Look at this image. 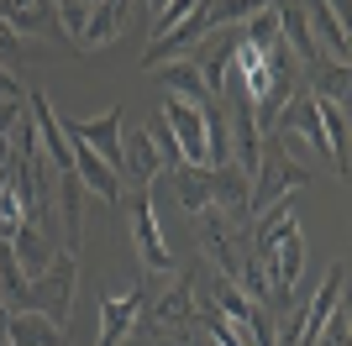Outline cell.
Listing matches in <instances>:
<instances>
[{
    "label": "cell",
    "mask_w": 352,
    "mask_h": 346,
    "mask_svg": "<svg viewBox=\"0 0 352 346\" xmlns=\"http://www.w3.org/2000/svg\"><path fill=\"white\" fill-rule=\"evenodd\" d=\"M153 73H163V89H168L174 100H184V105H206L210 100L206 79H200V69H195L190 58H174V63H163V69H153Z\"/></svg>",
    "instance_id": "16"
},
{
    "label": "cell",
    "mask_w": 352,
    "mask_h": 346,
    "mask_svg": "<svg viewBox=\"0 0 352 346\" xmlns=\"http://www.w3.org/2000/svg\"><path fill=\"white\" fill-rule=\"evenodd\" d=\"M53 11H58V32L69 37L74 47H79V37H85V21H89V5H79V0H58Z\"/></svg>",
    "instance_id": "22"
},
{
    "label": "cell",
    "mask_w": 352,
    "mask_h": 346,
    "mask_svg": "<svg viewBox=\"0 0 352 346\" xmlns=\"http://www.w3.org/2000/svg\"><path fill=\"white\" fill-rule=\"evenodd\" d=\"M0 168H11V137H0Z\"/></svg>",
    "instance_id": "25"
},
{
    "label": "cell",
    "mask_w": 352,
    "mask_h": 346,
    "mask_svg": "<svg viewBox=\"0 0 352 346\" xmlns=\"http://www.w3.org/2000/svg\"><path fill=\"white\" fill-rule=\"evenodd\" d=\"M310 16V32H316V43L331 63H347L352 43H347V5H305Z\"/></svg>",
    "instance_id": "10"
},
{
    "label": "cell",
    "mask_w": 352,
    "mask_h": 346,
    "mask_svg": "<svg viewBox=\"0 0 352 346\" xmlns=\"http://www.w3.org/2000/svg\"><path fill=\"white\" fill-rule=\"evenodd\" d=\"M121 216L132 226V246L142 257L147 273H168L174 268V252L163 242V226H158V210H153V189H126L121 194Z\"/></svg>",
    "instance_id": "3"
},
{
    "label": "cell",
    "mask_w": 352,
    "mask_h": 346,
    "mask_svg": "<svg viewBox=\"0 0 352 346\" xmlns=\"http://www.w3.org/2000/svg\"><path fill=\"white\" fill-rule=\"evenodd\" d=\"M27 115H32V126H37V147H43V158L53 163V173H74L69 142H63L58 115H53V105H47V95H43V89H37V95L27 100Z\"/></svg>",
    "instance_id": "9"
},
{
    "label": "cell",
    "mask_w": 352,
    "mask_h": 346,
    "mask_svg": "<svg viewBox=\"0 0 352 346\" xmlns=\"http://www.w3.org/2000/svg\"><path fill=\"white\" fill-rule=\"evenodd\" d=\"M153 11H158V16H153V43H147V47H158L163 37H168V32L195 11V0H168V5H153Z\"/></svg>",
    "instance_id": "21"
},
{
    "label": "cell",
    "mask_w": 352,
    "mask_h": 346,
    "mask_svg": "<svg viewBox=\"0 0 352 346\" xmlns=\"http://www.w3.org/2000/svg\"><path fill=\"white\" fill-rule=\"evenodd\" d=\"M6 246H11L16 268H21L27 278L47 273V262H53V252H63V246H53V236H43L37 226H21V231H16V236H11Z\"/></svg>",
    "instance_id": "13"
},
{
    "label": "cell",
    "mask_w": 352,
    "mask_h": 346,
    "mask_svg": "<svg viewBox=\"0 0 352 346\" xmlns=\"http://www.w3.org/2000/svg\"><path fill=\"white\" fill-rule=\"evenodd\" d=\"M6 178H11V168H0V189H6Z\"/></svg>",
    "instance_id": "27"
},
{
    "label": "cell",
    "mask_w": 352,
    "mask_h": 346,
    "mask_svg": "<svg viewBox=\"0 0 352 346\" xmlns=\"http://www.w3.org/2000/svg\"><path fill=\"white\" fill-rule=\"evenodd\" d=\"M0 304L11 310V315H21V310H32V278L16 268L11 246L0 242Z\"/></svg>",
    "instance_id": "18"
},
{
    "label": "cell",
    "mask_w": 352,
    "mask_h": 346,
    "mask_svg": "<svg viewBox=\"0 0 352 346\" xmlns=\"http://www.w3.org/2000/svg\"><path fill=\"white\" fill-rule=\"evenodd\" d=\"M305 79H310V100L347 105V89H352V69H347V63H316Z\"/></svg>",
    "instance_id": "19"
},
{
    "label": "cell",
    "mask_w": 352,
    "mask_h": 346,
    "mask_svg": "<svg viewBox=\"0 0 352 346\" xmlns=\"http://www.w3.org/2000/svg\"><path fill=\"white\" fill-rule=\"evenodd\" d=\"M279 43H284V53H294V69L300 73H310L316 63H331L321 53V43H316V32H310L305 5H279Z\"/></svg>",
    "instance_id": "8"
},
{
    "label": "cell",
    "mask_w": 352,
    "mask_h": 346,
    "mask_svg": "<svg viewBox=\"0 0 352 346\" xmlns=\"http://www.w3.org/2000/svg\"><path fill=\"white\" fill-rule=\"evenodd\" d=\"M121 168L132 173V189H147L153 178L163 173V158H158V142L147 137V126L142 131H132L126 142H121Z\"/></svg>",
    "instance_id": "12"
},
{
    "label": "cell",
    "mask_w": 352,
    "mask_h": 346,
    "mask_svg": "<svg viewBox=\"0 0 352 346\" xmlns=\"http://www.w3.org/2000/svg\"><path fill=\"white\" fill-rule=\"evenodd\" d=\"M248 252L258 257V268H263L268 315H284L294 304V284L305 273V236H300V216H294L289 200H279L274 210H263V216L252 220Z\"/></svg>",
    "instance_id": "1"
},
{
    "label": "cell",
    "mask_w": 352,
    "mask_h": 346,
    "mask_svg": "<svg viewBox=\"0 0 352 346\" xmlns=\"http://www.w3.org/2000/svg\"><path fill=\"white\" fill-rule=\"evenodd\" d=\"M126 11H132V5H121V0H100V5H89V21H85L79 47H105V43H116L121 27H126Z\"/></svg>",
    "instance_id": "15"
},
{
    "label": "cell",
    "mask_w": 352,
    "mask_h": 346,
    "mask_svg": "<svg viewBox=\"0 0 352 346\" xmlns=\"http://www.w3.org/2000/svg\"><path fill=\"white\" fill-rule=\"evenodd\" d=\"M168 184H174V200L184 205L190 216H200V210L216 205V194H210V168H190V163H179V168H168Z\"/></svg>",
    "instance_id": "14"
},
{
    "label": "cell",
    "mask_w": 352,
    "mask_h": 346,
    "mask_svg": "<svg viewBox=\"0 0 352 346\" xmlns=\"http://www.w3.org/2000/svg\"><path fill=\"white\" fill-rule=\"evenodd\" d=\"M0 21H6L16 37H53V32H58V11H53V0H37V5L0 0Z\"/></svg>",
    "instance_id": "11"
},
{
    "label": "cell",
    "mask_w": 352,
    "mask_h": 346,
    "mask_svg": "<svg viewBox=\"0 0 352 346\" xmlns=\"http://www.w3.org/2000/svg\"><path fill=\"white\" fill-rule=\"evenodd\" d=\"M6 331H11V310L0 304V346H6Z\"/></svg>",
    "instance_id": "26"
},
{
    "label": "cell",
    "mask_w": 352,
    "mask_h": 346,
    "mask_svg": "<svg viewBox=\"0 0 352 346\" xmlns=\"http://www.w3.org/2000/svg\"><path fill=\"white\" fill-rule=\"evenodd\" d=\"M158 115H163V126H168V137H174L179 158L190 163V168H210V163H206V111L174 100V95H163Z\"/></svg>",
    "instance_id": "6"
},
{
    "label": "cell",
    "mask_w": 352,
    "mask_h": 346,
    "mask_svg": "<svg viewBox=\"0 0 352 346\" xmlns=\"http://www.w3.org/2000/svg\"><path fill=\"white\" fill-rule=\"evenodd\" d=\"M27 58H32V53H27V37H16V32L0 21V69L11 73L16 63H27Z\"/></svg>",
    "instance_id": "23"
},
{
    "label": "cell",
    "mask_w": 352,
    "mask_h": 346,
    "mask_svg": "<svg viewBox=\"0 0 352 346\" xmlns=\"http://www.w3.org/2000/svg\"><path fill=\"white\" fill-rule=\"evenodd\" d=\"M195 288H200V268H179L174 284L163 288L158 299L147 294V310H142V315L153 320L158 331H184V325H195V310H200Z\"/></svg>",
    "instance_id": "5"
},
{
    "label": "cell",
    "mask_w": 352,
    "mask_h": 346,
    "mask_svg": "<svg viewBox=\"0 0 352 346\" xmlns=\"http://www.w3.org/2000/svg\"><path fill=\"white\" fill-rule=\"evenodd\" d=\"M21 115H27V100H0V137H11Z\"/></svg>",
    "instance_id": "24"
},
{
    "label": "cell",
    "mask_w": 352,
    "mask_h": 346,
    "mask_svg": "<svg viewBox=\"0 0 352 346\" xmlns=\"http://www.w3.org/2000/svg\"><path fill=\"white\" fill-rule=\"evenodd\" d=\"M310 184V168L300 158H289L274 137H263L258 142V168H252V189H248V210L242 216L258 220L263 210H274L279 200H289L294 189H305Z\"/></svg>",
    "instance_id": "2"
},
{
    "label": "cell",
    "mask_w": 352,
    "mask_h": 346,
    "mask_svg": "<svg viewBox=\"0 0 352 346\" xmlns=\"http://www.w3.org/2000/svg\"><path fill=\"white\" fill-rule=\"evenodd\" d=\"M142 310H147V288H126V294L105 288L100 294V341L95 346H121L132 336V325L142 320Z\"/></svg>",
    "instance_id": "7"
},
{
    "label": "cell",
    "mask_w": 352,
    "mask_h": 346,
    "mask_svg": "<svg viewBox=\"0 0 352 346\" xmlns=\"http://www.w3.org/2000/svg\"><path fill=\"white\" fill-rule=\"evenodd\" d=\"M74 284H79V257H74V252H53L47 273L32 278V310L47 315L58 331L69 325V315H74Z\"/></svg>",
    "instance_id": "4"
},
{
    "label": "cell",
    "mask_w": 352,
    "mask_h": 346,
    "mask_svg": "<svg viewBox=\"0 0 352 346\" xmlns=\"http://www.w3.org/2000/svg\"><path fill=\"white\" fill-rule=\"evenodd\" d=\"M21 226H27V205H21V189H16V173H11L0 189V242H11Z\"/></svg>",
    "instance_id": "20"
},
{
    "label": "cell",
    "mask_w": 352,
    "mask_h": 346,
    "mask_svg": "<svg viewBox=\"0 0 352 346\" xmlns=\"http://www.w3.org/2000/svg\"><path fill=\"white\" fill-rule=\"evenodd\" d=\"M6 346H63V331L47 315H37V310H21V315H11Z\"/></svg>",
    "instance_id": "17"
}]
</instances>
